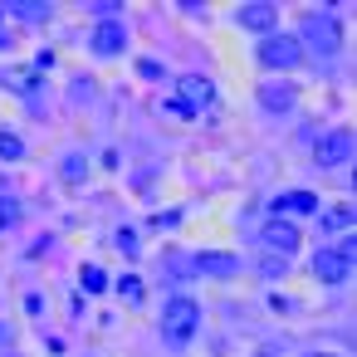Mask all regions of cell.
I'll return each mask as SVG.
<instances>
[{
  "mask_svg": "<svg viewBox=\"0 0 357 357\" xmlns=\"http://www.w3.org/2000/svg\"><path fill=\"white\" fill-rule=\"evenodd\" d=\"M269 211H274V215H284V220H289V215H318V196L298 186V191L274 196V201H269Z\"/></svg>",
  "mask_w": 357,
  "mask_h": 357,
  "instance_id": "obj_12",
  "label": "cell"
},
{
  "mask_svg": "<svg viewBox=\"0 0 357 357\" xmlns=\"http://www.w3.org/2000/svg\"><path fill=\"white\" fill-rule=\"evenodd\" d=\"M196 333H201V303L186 298V294L167 298V308H162V342H167L172 352H186Z\"/></svg>",
  "mask_w": 357,
  "mask_h": 357,
  "instance_id": "obj_1",
  "label": "cell"
},
{
  "mask_svg": "<svg viewBox=\"0 0 357 357\" xmlns=\"http://www.w3.org/2000/svg\"><path fill=\"white\" fill-rule=\"evenodd\" d=\"M313 279L318 284H347L352 279V259L337 250V245H323V250H313Z\"/></svg>",
  "mask_w": 357,
  "mask_h": 357,
  "instance_id": "obj_5",
  "label": "cell"
},
{
  "mask_svg": "<svg viewBox=\"0 0 357 357\" xmlns=\"http://www.w3.org/2000/svg\"><path fill=\"white\" fill-rule=\"evenodd\" d=\"M255 59L269 69V74H294L298 64H303V50H298V40L294 35H284V30H274V35H264L259 40V50H255Z\"/></svg>",
  "mask_w": 357,
  "mask_h": 357,
  "instance_id": "obj_3",
  "label": "cell"
},
{
  "mask_svg": "<svg viewBox=\"0 0 357 357\" xmlns=\"http://www.w3.org/2000/svg\"><path fill=\"white\" fill-rule=\"evenodd\" d=\"M113 289H118V298H123V303H132V308H137V303L147 298V284H142L137 274H123V279H118Z\"/></svg>",
  "mask_w": 357,
  "mask_h": 357,
  "instance_id": "obj_15",
  "label": "cell"
},
{
  "mask_svg": "<svg viewBox=\"0 0 357 357\" xmlns=\"http://www.w3.org/2000/svg\"><path fill=\"white\" fill-rule=\"evenodd\" d=\"M313 162H318L323 172H337V167H347V162H352V132H347V128H333V132L318 142Z\"/></svg>",
  "mask_w": 357,
  "mask_h": 357,
  "instance_id": "obj_6",
  "label": "cell"
},
{
  "mask_svg": "<svg viewBox=\"0 0 357 357\" xmlns=\"http://www.w3.org/2000/svg\"><path fill=\"white\" fill-rule=\"evenodd\" d=\"M0 15H10L20 25H40V20H50V0H6Z\"/></svg>",
  "mask_w": 357,
  "mask_h": 357,
  "instance_id": "obj_13",
  "label": "cell"
},
{
  "mask_svg": "<svg viewBox=\"0 0 357 357\" xmlns=\"http://www.w3.org/2000/svg\"><path fill=\"white\" fill-rule=\"evenodd\" d=\"M298 50H313V54H323V59H333L337 50H342V35H337V20L333 15H323V10H313V15H303L298 20Z\"/></svg>",
  "mask_w": 357,
  "mask_h": 357,
  "instance_id": "obj_2",
  "label": "cell"
},
{
  "mask_svg": "<svg viewBox=\"0 0 357 357\" xmlns=\"http://www.w3.org/2000/svg\"><path fill=\"white\" fill-rule=\"evenodd\" d=\"M59 176H64L69 186H79V181L89 176V157H84V152H69V157L59 162Z\"/></svg>",
  "mask_w": 357,
  "mask_h": 357,
  "instance_id": "obj_14",
  "label": "cell"
},
{
  "mask_svg": "<svg viewBox=\"0 0 357 357\" xmlns=\"http://www.w3.org/2000/svg\"><path fill=\"white\" fill-rule=\"evenodd\" d=\"M191 264H196L201 274H211V279H230V274H240V269H245V259H240V255H230V250H201Z\"/></svg>",
  "mask_w": 357,
  "mask_h": 357,
  "instance_id": "obj_11",
  "label": "cell"
},
{
  "mask_svg": "<svg viewBox=\"0 0 357 357\" xmlns=\"http://www.w3.org/2000/svg\"><path fill=\"white\" fill-rule=\"evenodd\" d=\"M113 245H118L128 259H137V250H142V240H137V230H132V225H123V230L113 235Z\"/></svg>",
  "mask_w": 357,
  "mask_h": 357,
  "instance_id": "obj_19",
  "label": "cell"
},
{
  "mask_svg": "<svg viewBox=\"0 0 357 357\" xmlns=\"http://www.w3.org/2000/svg\"><path fill=\"white\" fill-rule=\"evenodd\" d=\"M294 103H298V89H294L289 79L259 84V108H264V113H294Z\"/></svg>",
  "mask_w": 357,
  "mask_h": 357,
  "instance_id": "obj_10",
  "label": "cell"
},
{
  "mask_svg": "<svg viewBox=\"0 0 357 357\" xmlns=\"http://www.w3.org/2000/svg\"><path fill=\"white\" fill-rule=\"evenodd\" d=\"M162 118H176V123H186V118H191V108H186L181 98H167V103H162Z\"/></svg>",
  "mask_w": 357,
  "mask_h": 357,
  "instance_id": "obj_21",
  "label": "cell"
},
{
  "mask_svg": "<svg viewBox=\"0 0 357 357\" xmlns=\"http://www.w3.org/2000/svg\"><path fill=\"white\" fill-rule=\"evenodd\" d=\"M298 240H303V235H298V225H294V220H284V215H269V220L259 225V245H264V250H274L279 259H294V255H298Z\"/></svg>",
  "mask_w": 357,
  "mask_h": 357,
  "instance_id": "obj_4",
  "label": "cell"
},
{
  "mask_svg": "<svg viewBox=\"0 0 357 357\" xmlns=\"http://www.w3.org/2000/svg\"><path fill=\"white\" fill-rule=\"evenodd\" d=\"M323 230H347L352 225V206H337V211H318Z\"/></svg>",
  "mask_w": 357,
  "mask_h": 357,
  "instance_id": "obj_17",
  "label": "cell"
},
{
  "mask_svg": "<svg viewBox=\"0 0 357 357\" xmlns=\"http://www.w3.org/2000/svg\"><path fill=\"white\" fill-rule=\"evenodd\" d=\"M79 284H84V294H103V289H108L113 279H108V274H103L98 264H84V269H79Z\"/></svg>",
  "mask_w": 357,
  "mask_h": 357,
  "instance_id": "obj_16",
  "label": "cell"
},
{
  "mask_svg": "<svg viewBox=\"0 0 357 357\" xmlns=\"http://www.w3.org/2000/svg\"><path fill=\"white\" fill-rule=\"evenodd\" d=\"M10 225H20V206L15 201H0V230H10Z\"/></svg>",
  "mask_w": 357,
  "mask_h": 357,
  "instance_id": "obj_22",
  "label": "cell"
},
{
  "mask_svg": "<svg viewBox=\"0 0 357 357\" xmlns=\"http://www.w3.org/2000/svg\"><path fill=\"white\" fill-rule=\"evenodd\" d=\"M235 25L250 30V35H274L279 30V6H269V0H250V6L235 10Z\"/></svg>",
  "mask_w": 357,
  "mask_h": 357,
  "instance_id": "obj_7",
  "label": "cell"
},
{
  "mask_svg": "<svg viewBox=\"0 0 357 357\" xmlns=\"http://www.w3.org/2000/svg\"><path fill=\"white\" fill-rule=\"evenodd\" d=\"M303 357H323V352H303Z\"/></svg>",
  "mask_w": 357,
  "mask_h": 357,
  "instance_id": "obj_24",
  "label": "cell"
},
{
  "mask_svg": "<svg viewBox=\"0 0 357 357\" xmlns=\"http://www.w3.org/2000/svg\"><path fill=\"white\" fill-rule=\"evenodd\" d=\"M118 10H123V0H89V15H98V20H118Z\"/></svg>",
  "mask_w": 357,
  "mask_h": 357,
  "instance_id": "obj_20",
  "label": "cell"
},
{
  "mask_svg": "<svg viewBox=\"0 0 357 357\" xmlns=\"http://www.w3.org/2000/svg\"><path fill=\"white\" fill-rule=\"evenodd\" d=\"M0 337H6V323H0Z\"/></svg>",
  "mask_w": 357,
  "mask_h": 357,
  "instance_id": "obj_25",
  "label": "cell"
},
{
  "mask_svg": "<svg viewBox=\"0 0 357 357\" xmlns=\"http://www.w3.org/2000/svg\"><path fill=\"white\" fill-rule=\"evenodd\" d=\"M0 50H10V35H0Z\"/></svg>",
  "mask_w": 357,
  "mask_h": 357,
  "instance_id": "obj_23",
  "label": "cell"
},
{
  "mask_svg": "<svg viewBox=\"0 0 357 357\" xmlns=\"http://www.w3.org/2000/svg\"><path fill=\"white\" fill-rule=\"evenodd\" d=\"M20 157H25V137L0 132V162H20Z\"/></svg>",
  "mask_w": 357,
  "mask_h": 357,
  "instance_id": "obj_18",
  "label": "cell"
},
{
  "mask_svg": "<svg viewBox=\"0 0 357 357\" xmlns=\"http://www.w3.org/2000/svg\"><path fill=\"white\" fill-rule=\"evenodd\" d=\"M123 45H128V25H123V20H98L93 35H89V50H93L98 59H118Z\"/></svg>",
  "mask_w": 357,
  "mask_h": 357,
  "instance_id": "obj_8",
  "label": "cell"
},
{
  "mask_svg": "<svg viewBox=\"0 0 357 357\" xmlns=\"http://www.w3.org/2000/svg\"><path fill=\"white\" fill-rule=\"evenodd\" d=\"M176 93H181V103H186L191 113L215 103V84H211L206 74H181V79H176Z\"/></svg>",
  "mask_w": 357,
  "mask_h": 357,
  "instance_id": "obj_9",
  "label": "cell"
}]
</instances>
